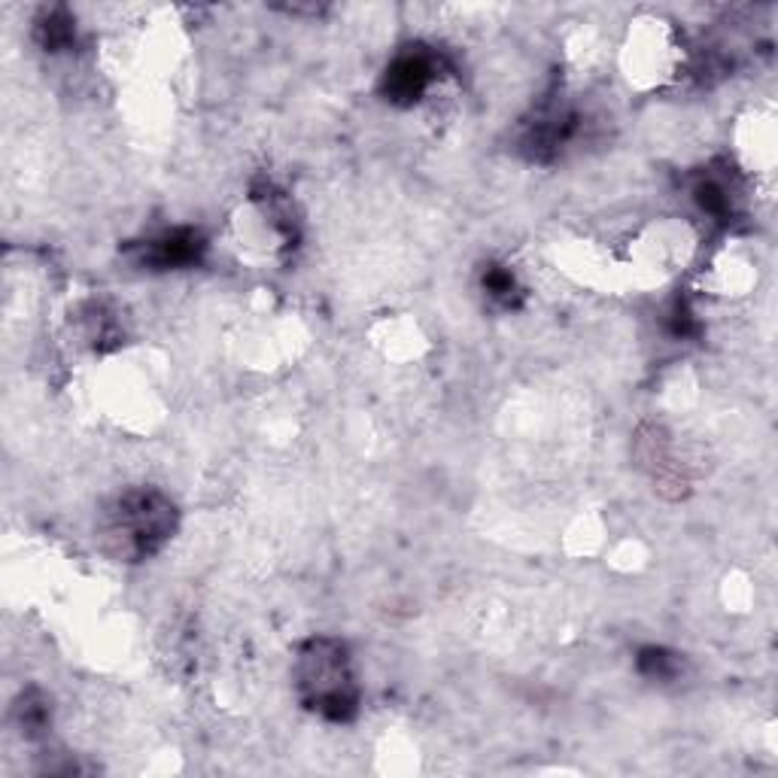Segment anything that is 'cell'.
<instances>
[{
	"instance_id": "5b68a950",
	"label": "cell",
	"mask_w": 778,
	"mask_h": 778,
	"mask_svg": "<svg viewBox=\"0 0 778 778\" xmlns=\"http://www.w3.org/2000/svg\"><path fill=\"white\" fill-rule=\"evenodd\" d=\"M201 253H204V241H201L199 231L173 228L143 247V262L153 268H183V265L199 262Z\"/></svg>"
},
{
	"instance_id": "ba28073f",
	"label": "cell",
	"mask_w": 778,
	"mask_h": 778,
	"mask_svg": "<svg viewBox=\"0 0 778 778\" xmlns=\"http://www.w3.org/2000/svg\"><path fill=\"white\" fill-rule=\"evenodd\" d=\"M638 669L648 679L666 681L679 672V660H675V654L663 651V648H645V651L638 654Z\"/></svg>"
},
{
	"instance_id": "3957f363",
	"label": "cell",
	"mask_w": 778,
	"mask_h": 778,
	"mask_svg": "<svg viewBox=\"0 0 778 778\" xmlns=\"http://www.w3.org/2000/svg\"><path fill=\"white\" fill-rule=\"evenodd\" d=\"M441 68H444V61L439 52H432L426 46H410L390 61V68L383 73V95L390 104L410 107L423 98L435 85V80H441Z\"/></svg>"
},
{
	"instance_id": "6da1fadb",
	"label": "cell",
	"mask_w": 778,
	"mask_h": 778,
	"mask_svg": "<svg viewBox=\"0 0 778 778\" xmlns=\"http://www.w3.org/2000/svg\"><path fill=\"white\" fill-rule=\"evenodd\" d=\"M177 529V508L158 490H125L100 514V538L107 551L137 563L165 548Z\"/></svg>"
},
{
	"instance_id": "7a4b0ae2",
	"label": "cell",
	"mask_w": 778,
	"mask_h": 778,
	"mask_svg": "<svg viewBox=\"0 0 778 778\" xmlns=\"http://www.w3.org/2000/svg\"><path fill=\"white\" fill-rule=\"evenodd\" d=\"M298 691L304 706L328 721H350L359 706L347 648L335 638H313L298 654Z\"/></svg>"
},
{
	"instance_id": "277c9868",
	"label": "cell",
	"mask_w": 778,
	"mask_h": 778,
	"mask_svg": "<svg viewBox=\"0 0 778 778\" xmlns=\"http://www.w3.org/2000/svg\"><path fill=\"white\" fill-rule=\"evenodd\" d=\"M578 125V113L572 107L551 100V104L538 107L532 122H526L524 146L532 153V158H551L575 141Z\"/></svg>"
},
{
	"instance_id": "9c48e42d",
	"label": "cell",
	"mask_w": 778,
	"mask_h": 778,
	"mask_svg": "<svg viewBox=\"0 0 778 778\" xmlns=\"http://www.w3.org/2000/svg\"><path fill=\"white\" fill-rule=\"evenodd\" d=\"M483 289H487V296L495 298V301H502V304H511L514 296H517L514 274H511L508 268H499V265L483 271Z\"/></svg>"
},
{
	"instance_id": "52a82bcc",
	"label": "cell",
	"mask_w": 778,
	"mask_h": 778,
	"mask_svg": "<svg viewBox=\"0 0 778 778\" xmlns=\"http://www.w3.org/2000/svg\"><path fill=\"white\" fill-rule=\"evenodd\" d=\"M696 195V204L703 207V211L708 213V216H727L730 213V207H733V201H730V192H727V185L721 183V180H699L694 189Z\"/></svg>"
},
{
	"instance_id": "8992f818",
	"label": "cell",
	"mask_w": 778,
	"mask_h": 778,
	"mask_svg": "<svg viewBox=\"0 0 778 778\" xmlns=\"http://www.w3.org/2000/svg\"><path fill=\"white\" fill-rule=\"evenodd\" d=\"M37 34H40L43 46H46V49H52V52L64 49V46H71L73 43L71 15L64 13V10H52V13H46V19L40 22Z\"/></svg>"
},
{
	"instance_id": "30bf717a",
	"label": "cell",
	"mask_w": 778,
	"mask_h": 778,
	"mask_svg": "<svg viewBox=\"0 0 778 778\" xmlns=\"http://www.w3.org/2000/svg\"><path fill=\"white\" fill-rule=\"evenodd\" d=\"M19 718H22V727H25V733H40L43 727L49 723V711H46V706L43 703H34L31 696H25V703H22V708H19Z\"/></svg>"
}]
</instances>
